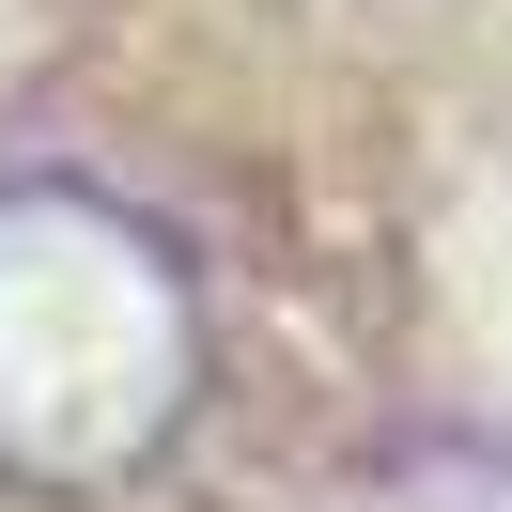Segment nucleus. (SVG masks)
I'll use <instances>...</instances> for the list:
<instances>
[{"mask_svg":"<svg viewBox=\"0 0 512 512\" xmlns=\"http://www.w3.org/2000/svg\"><path fill=\"white\" fill-rule=\"evenodd\" d=\"M202 388L171 249L94 187H0V481L94 497L156 466Z\"/></svg>","mask_w":512,"mask_h":512,"instance_id":"nucleus-1","label":"nucleus"}]
</instances>
